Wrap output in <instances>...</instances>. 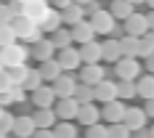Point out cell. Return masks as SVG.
Masks as SVG:
<instances>
[{
	"instance_id": "4316f807",
	"label": "cell",
	"mask_w": 154,
	"mask_h": 138,
	"mask_svg": "<svg viewBox=\"0 0 154 138\" xmlns=\"http://www.w3.org/2000/svg\"><path fill=\"white\" fill-rule=\"evenodd\" d=\"M37 72H40V77H43V82H56L59 80V75H61V69H59V64H56V59H51V61H43L40 66H37Z\"/></svg>"
},
{
	"instance_id": "9c48e42d",
	"label": "cell",
	"mask_w": 154,
	"mask_h": 138,
	"mask_svg": "<svg viewBox=\"0 0 154 138\" xmlns=\"http://www.w3.org/2000/svg\"><path fill=\"white\" fill-rule=\"evenodd\" d=\"M146 122H149V120H146V114H143L138 106H128V109H125L122 125L130 130V133H138V130H143V127H146Z\"/></svg>"
},
{
	"instance_id": "7bdbcfd3",
	"label": "cell",
	"mask_w": 154,
	"mask_h": 138,
	"mask_svg": "<svg viewBox=\"0 0 154 138\" xmlns=\"http://www.w3.org/2000/svg\"><path fill=\"white\" fill-rule=\"evenodd\" d=\"M32 138H53V133H51V130H35Z\"/></svg>"
},
{
	"instance_id": "8d00e7d4",
	"label": "cell",
	"mask_w": 154,
	"mask_h": 138,
	"mask_svg": "<svg viewBox=\"0 0 154 138\" xmlns=\"http://www.w3.org/2000/svg\"><path fill=\"white\" fill-rule=\"evenodd\" d=\"M82 138H106V125H91V127H85V136Z\"/></svg>"
},
{
	"instance_id": "7a4b0ae2",
	"label": "cell",
	"mask_w": 154,
	"mask_h": 138,
	"mask_svg": "<svg viewBox=\"0 0 154 138\" xmlns=\"http://www.w3.org/2000/svg\"><path fill=\"white\" fill-rule=\"evenodd\" d=\"M122 32L128 37H143L146 32H152V14H130L122 21Z\"/></svg>"
},
{
	"instance_id": "277c9868",
	"label": "cell",
	"mask_w": 154,
	"mask_h": 138,
	"mask_svg": "<svg viewBox=\"0 0 154 138\" xmlns=\"http://www.w3.org/2000/svg\"><path fill=\"white\" fill-rule=\"evenodd\" d=\"M88 24H91L93 35H112L114 32V27H117V21L109 16V11H104V8H98V11H93L91 19H85Z\"/></svg>"
},
{
	"instance_id": "e0dca14e",
	"label": "cell",
	"mask_w": 154,
	"mask_h": 138,
	"mask_svg": "<svg viewBox=\"0 0 154 138\" xmlns=\"http://www.w3.org/2000/svg\"><path fill=\"white\" fill-rule=\"evenodd\" d=\"M29 56H35L37 61L43 64V61H51V59H56V48L51 45V40H48V37H43L40 43H35V45H32V53H29Z\"/></svg>"
},
{
	"instance_id": "2e32d148",
	"label": "cell",
	"mask_w": 154,
	"mask_h": 138,
	"mask_svg": "<svg viewBox=\"0 0 154 138\" xmlns=\"http://www.w3.org/2000/svg\"><path fill=\"white\" fill-rule=\"evenodd\" d=\"M35 130H37V127H35V122H32L29 114L14 117V130H11V133H14L16 138H32V136H35Z\"/></svg>"
},
{
	"instance_id": "60d3db41",
	"label": "cell",
	"mask_w": 154,
	"mask_h": 138,
	"mask_svg": "<svg viewBox=\"0 0 154 138\" xmlns=\"http://www.w3.org/2000/svg\"><path fill=\"white\" fill-rule=\"evenodd\" d=\"M8 90H11V80H8L5 72H0V96H5Z\"/></svg>"
},
{
	"instance_id": "4dcf8cb0",
	"label": "cell",
	"mask_w": 154,
	"mask_h": 138,
	"mask_svg": "<svg viewBox=\"0 0 154 138\" xmlns=\"http://www.w3.org/2000/svg\"><path fill=\"white\" fill-rule=\"evenodd\" d=\"M27 72H29L27 64H24V66H16V69H8L5 75H8V80H11V88H21L24 80H27Z\"/></svg>"
},
{
	"instance_id": "b9f144b4",
	"label": "cell",
	"mask_w": 154,
	"mask_h": 138,
	"mask_svg": "<svg viewBox=\"0 0 154 138\" xmlns=\"http://www.w3.org/2000/svg\"><path fill=\"white\" fill-rule=\"evenodd\" d=\"M130 138H152V130L143 127V130H138V133H130Z\"/></svg>"
},
{
	"instance_id": "7c38bea8",
	"label": "cell",
	"mask_w": 154,
	"mask_h": 138,
	"mask_svg": "<svg viewBox=\"0 0 154 138\" xmlns=\"http://www.w3.org/2000/svg\"><path fill=\"white\" fill-rule=\"evenodd\" d=\"M77 122L82 125V127H91V125H98L101 122V109L96 106V104H82V106L77 109Z\"/></svg>"
},
{
	"instance_id": "8fae6325",
	"label": "cell",
	"mask_w": 154,
	"mask_h": 138,
	"mask_svg": "<svg viewBox=\"0 0 154 138\" xmlns=\"http://www.w3.org/2000/svg\"><path fill=\"white\" fill-rule=\"evenodd\" d=\"M56 64H59V69H61V72H66V75H72L75 69H80V56H77V48H64V51H59Z\"/></svg>"
},
{
	"instance_id": "bcb514c9",
	"label": "cell",
	"mask_w": 154,
	"mask_h": 138,
	"mask_svg": "<svg viewBox=\"0 0 154 138\" xmlns=\"http://www.w3.org/2000/svg\"><path fill=\"white\" fill-rule=\"evenodd\" d=\"M3 112H5V109H0V114H3Z\"/></svg>"
},
{
	"instance_id": "e575fe53",
	"label": "cell",
	"mask_w": 154,
	"mask_h": 138,
	"mask_svg": "<svg viewBox=\"0 0 154 138\" xmlns=\"http://www.w3.org/2000/svg\"><path fill=\"white\" fill-rule=\"evenodd\" d=\"M106 138H130V130L122 122L117 125H106Z\"/></svg>"
},
{
	"instance_id": "44dd1931",
	"label": "cell",
	"mask_w": 154,
	"mask_h": 138,
	"mask_svg": "<svg viewBox=\"0 0 154 138\" xmlns=\"http://www.w3.org/2000/svg\"><path fill=\"white\" fill-rule=\"evenodd\" d=\"M117 48H120V59H136L138 56V37H117Z\"/></svg>"
},
{
	"instance_id": "603a6c76",
	"label": "cell",
	"mask_w": 154,
	"mask_h": 138,
	"mask_svg": "<svg viewBox=\"0 0 154 138\" xmlns=\"http://www.w3.org/2000/svg\"><path fill=\"white\" fill-rule=\"evenodd\" d=\"M32 122L37 130H51L53 125H56V117H53V109H37L35 114H32Z\"/></svg>"
},
{
	"instance_id": "74e56055",
	"label": "cell",
	"mask_w": 154,
	"mask_h": 138,
	"mask_svg": "<svg viewBox=\"0 0 154 138\" xmlns=\"http://www.w3.org/2000/svg\"><path fill=\"white\" fill-rule=\"evenodd\" d=\"M11 130H14V114L3 112V114H0V133H5V136H8Z\"/></svg>"
},
{
	"instance_id": "ab89813d",
	"label": "cell",
	"mask_w": 154,
	"mask_h": 138,
	"mask_svg": "<svg viewBox=\"0 0 154 138\" xmlns=\"http://www.w3.org/2000/svg\"><path fill=\"white\" fill-rule=\"evenodd\" d=\"M40 40H43V32L37 29V27H35V29H32L29 35L24 37V43H29V45H35V43H40ZM24 43H21V45H24Z\"/></svg>"
},
{
	"instance_id": "30bf717a",
	"label": "cell",
	"mask_w": 154,
	"mask_h": 138,
	"mask_svg": "<svg viewBox=\"0 0 154 138\" xmlns=\"http://www.w3.org/2000/svg\"><path fill=\"white\" fill-rule=\"evenodd\" d=\"M77 56H80V64L82 66H93V64H101V43L93 40L88 45L77 48Z\"/></svg>"
},
{
	"instance_id": "f546056e",
	"label": "cell",
	"mask_w": 154,
	"mask_h": 138,
	"mask_svg": "<svg viewBox=\"0 0 154 138\" xmlns=\"http://www.w3.org/2000/svg\"><path fill=\"white\" fill-rule=\"evenodd\" d=\"M152 51H154V35H152V32H146L143 37H138V56L152 59V56H154ZM138 56H136V59H138Z\"/></svg>"
},
{
	"instance_id": "9a60e30c",
	"label": "cell",
	"mask_w": 154,
	"mask_h": 138,
	"mask_svg": "<svg viewBox=\"0 0 154 138\" xmlns=\"http://www.w3.org/2000/svg\"><path fill=\"white\" fill-rule=\"evenodd\" d=\"M32 104L37 109H53V104H56V96H53V90H51V85H40L37 90L29 93Z\"/></svg>"
},
{
	"instance_id": "ee69618b",
	"label": "cell",
	"mask_w": 154,
	"mask_h": 138,
	"mask_svg": "<svg viewBox=\"0 0 154 138\" xmlns=\"http://www.w3.org/2000/svg\"><path fill=\"white\" fill-rule=\"evenodd\" d=\"M0 72H5V69H3V61H0Z\"/></svg>"
},
{
	"instance_id": "cb8c5ba5",
	"label": "cell",
	"mask_w": 154,
	"mask_h": 138,
	"mask_svg": "<svg viewBox=\"0 0 154 138\" xmlns=\"http://www.w3.org/2000/svg\"><path fill=\"white\" fill-rule=\"evenodd\" d=\"M80 21H85V11H82V5H77L72 3L66 11H61V24H69V27H77Z\"/></svg>"
},
{
	"instance_id": "83f0119b",
	"label": "cell",
	"mask_w": 154,
	"mask_h": 138,
	"mask_svg": "<svg viewBox=\"0 0 154 138\" xmlns=\"http://www.w3.org/2000/svg\"><path fill=\"white\" fill-rule=\"evenodd\" d=\"M53 138H77V125L75 122H56L51 127Z\"/></svg>"
},
{
	"instance_id": "5b68a950",
	"label": "cell",
	"mask_w": 154,
	"mask_h": 138,
	"mask_svg": "<svg viewBox=\"0 0 154 138\" xmlns=\"http://www.w3.org/2000/svg\"><path fill=\"white\" fill-rule=\"evenodd\" d=\"M75 88H77V77L66 75V72H61L56 82H51V90H53V96H56V101L72 98V96H75Z\"/></svg>"
},
{
	"instance_id": "484cf974",
	"label": "cell",
	"mask_w": 154,
	"mask_h": 138,
	"mask_svg": "<svg viewBox=\"0 0 154 138\" xmlns=\"http://www.w3.org/2000/svg\"><path fill=\"white\" fill-rule=\"evenodd\" d=\"M51 45L56 48V51H64V48H72V35H69V29H64V27H59L56 32H51Z\"/></svg>"
},
{
	"instance_id": "3957f363",
	"label": "cell",
	"mask_w": 154,
	"mask_h": 138,
	"mask_svg": "<svg viewBox=\"0 0 154 138\" xmlns=\"http://www.w3.org/2000/svg\"><path fill=\"white\" fill-rule=\"evenodd\" d=\"M114 75H117V82H136L141 77V61L138 59H120L114 64Z\"/></svg>"
},
{
	"instance_id": "4fadbf2b",
	"label": "cell",
	"mask_w": 154,
	"mask_h": 138,
	"mask_svg": "<svg viewBox=\"0 0 154 138\" xmlns=\"http://www.w3.org/2000/svg\"><path fill=\"white\" fill-rule=\"evenodd\" d=\"M125 109H128V104H122V101H112V104H104V106H101V120H104V122H109V125L122 122Z\"/></svg>"
},
{
	"instance_id": "d6986e66",
	"label": "cell",
	"mask_w": 154,
	"mask_h": 138,
	"mask_svg": "<svg viewBox=\"0 0 154 138\" xmlns=\"http://www.w3.org/2000/svg\"><path fill=\"white\" fill-rule=\"evenodd\" d=\"M130 14H136V3H128V0H114L109 8V16L114 21H125Z\"/></svg>"
},
{
	"instance_id": "7dc6e473",
	"label": "cell",
	"mask_w": 154,
	"mask_h": 138,
	"mask_svg": "<svg viewBox=\"0 0 154 138\" xmlns=\"http://www.w3.org/2000/svg\"><path fill=\"white\" fill-rule=\"evenodd\" d=\"M77 138H80V136H77Z\"/></svg>"
},
{
	"instance_id": "d590c367",
	"label": "cell",
	"mask_w": 154,
	"mask_h": 138,
	"mask_svg": "<svg viewBox=\"0 0 154 138\" xmlns=\"http://www.w3.org/2000/svg\"><path fill=\"white\" fill-rule=\"evenodd\" d=\"M16 43V35L11 27H0V51L3 48H8V45H14Z\"/></svg>"
},
{
	"instance_id": "1f68e13d",
	"label": "cell",
	"mask_w": 154,
	"mask_h": 138,
	"mask_svg": "<svg viewBox=\"0 0 154 138\" xmlns=\"http://www.w3.org/2000/svg\"><path fill=\"white\" fill-rule=\"evenodd\" d=\"M114 88H117V101H130V98H136V85L133 82H114Z\"/></svg>"
},
{
	"instance_id": "d4e9b609",
	"label": "cell",
	"mask_w": 154,
	"mask_h": 138,
	"mask_svg": "<svg viewBox=\"0 0 154 138\" xmlns=\"http://www.w3.org/2000/svg\"><path fill=\"white\" fill-rule=\"evenodd\" d=\"M101 61H112L117 64L120 61V48H117V37H109L101 43Z\"/></svg>"
},
{
	"instance_id": "ba28073f",
	"label": "cell",
	"mask_w": 154,
	"mask_h": 138,
	"mask_svg": "<svg viewBox=\"0 0 154 138\" xmlns=\"http://www.w3.org/2000/svg\"><path fill=\"white\" fill-rule=\"evenodd\" d=\"M48 8H51V5L43 3V0H24V3H21V16H24V19H29L32 24L37 27V24H40V19L45 16Z\"/></svg>"
},
{
	"instance_id": "ffe728a7",
	"label": "cell",
	"mask_w": 154,
	"mask_h": 138,
	"mask_svg": "<svg viewBox=\"0 0 154 138\" xmlns=\"http://www.w3.org/2000/svg\"><path fill=\"white\" fill-rule=\"evenodd\" d=\"M59 27H61V14H59L56 8H48L45 16H43V19H40V24H37V29L45 35V32H56Z\"/></svg>"
},
{
	"instance_id": "f35d334b",
	"label": "cell",
	"mask_w": 154,
	"mask_h": 138,
	"mask_svg": "<svg viewBox=\"0 0 154 138\" xmlns=\"http://www.w3.org/2000/svg\"><path fill=\"white\" fill-rule=\"evenodd\" d=\"M11 19H14V14L8 11V5H5V3H0V27H8V24H11Z\"/></svg>"
},
{
	"instance_id": "ac0fdd59",
	"label": "cell",
	"mask_w": 154,
	"mask_h": 138,
	"mask_svg": "<svg viewBox=\"0 0 154 138\" xmlns=\"http://www.w3.org/2000/svg\"><path fill=\"white\" fill-rule=\"evenodd\" d=\"M69 35H72V43H80V45H88V43L96 40V35H93V29H91L88 21H80L77 27H72Z\"/></svg>"
},
{
	"instance_id": "f1b7e54d",
	"label": "cell",
	"mask_w": 154,
	"mask_h": 138,
	"mask_svg": "<svg viewBox=\"0 0 154 138\" xmlns=\"http://www.w3.org/2000/svg\"><path fill=\"white\" fill-rule=\"evenodd\" d=\"M24 101H27V93L21 88H11L5 96H0V109L8 106V104H24Z\"/></svg>"
},
{
	"instance_id": "52a82bcc",
	"label": "cell",
	"mask_w": 154,
	"mask_h": 138,
	"mask_svg": "<svg viewBox=\"0 0 154 138\" xmlns=\"http://www.w3.org/2000/svg\"><path fill=\"white\" fill-rule=\"evenodd\" d=\"M101 80H106V69H104L101 64L82 66V69H80V77H77V82H80V85H88V88H96Z\"/></svg>"
},
{
	"instance_id": "5bb4252c",
	"label": "cell",
	"mask_w": 154,
	"mask_h": 138,
	"mask_svg": "<svg viewBox=\"0 0 154 138\" xmlns=\"http://www.w3.org/2000/svg\"><path fill=\"white\" fill-rule=\"evenodd\" d=\"M96 101H104V104L117 101V88H114V80H101V82L93 88V104H96Z\"/></svg>"
},
{
	"instance_id": "7402d4cb",
	"label": "cell",
	"mask_w": 154,
	"mask_h": 138,
	"mask_svg": "<svg viewBox=\"0 0 154 138\" xmlns=\"http://www.w3.org/2000/svg\"><path fill=\"white\" fill-rule=\"evenodd\" d=\"M133 85H136V96H141L143 101H152V98H154V77L152 75L138 77Z\"/></svg>"
},
{
	"instance_id": "6da1fadb",
	"label": "cell",
	"mask_w": 154,
	"mask_h": 138,
	"mask_svg": "<svg viewBox=\"0 0 154 138\" xmlns=\"http://www.w3.org/2000/svg\"><path fill=\"white\" fill-rule=\"evenodd\" d=\"M27 59H29V48L21 45V43H14V45L0 51V61H3V69L5 72L8 69H16V66H24Z\"/></svg>"
},
{
	"instance_id": "836d02e7",
	"label": "cell",
	"mask_w": 154,
	"mask_h": 138,
	"mask_svg": "<svg viewBox=\"0 0 154 138\" xmlns=\"http://www.w3.org/2000/svg\"><path fill=\"white\" fill-rule=\"evenodd\" d=\"M72 98H75L80 106H82V104H93V88H88V85H80V82H77L75 96H72Z\"/></svg>"
},
{
	"instance_id": "f6af8a7d",
	"label": "cell",
	"mask_w": 154,
	"mask_h": 138,
	"mask_svg": "<svg viewBox=\"0 0 154 138\" xmlns=\"http://www.w3.org/2000/svg\"><path fill=\"white\" fill-rule=\"evenodd\" d=\"M0 138H8V136H5V133H0Z\"/></svg>"
},
{
	"instance_id": "8992f818",
	"label": "cell",
	"mask_w": 154,
	"mask_h": 138,
	"mask_svg": "<svg viewBox=\"0 0 154 138\" xmlns=\"http://www.w3.org/2000/svg\"><path fill=\"white\" fill-rule=\"evenodd\" d=\"M77 109H80V104L75 98H61L53 104V117H56V122H72L77 117Z\"/></svg>"
},
{
	"instance_id": "d6a6232c",
	"label": "cell",
	"mask_w": 154,
	"mask_h": 138,
	"mask_svg": "<svg viewBox=\"0 0 154 138\" xmlns=\"http://www.w3.org/2000/svg\"><path fill=\"white\" fill-rule=\"evenodd\" d=\"M40 85H43L40 72H37V69H29V72H27V80H24V85H21V90H24V93H32V90H37Z\"/></svg>"
}]
</instances>
